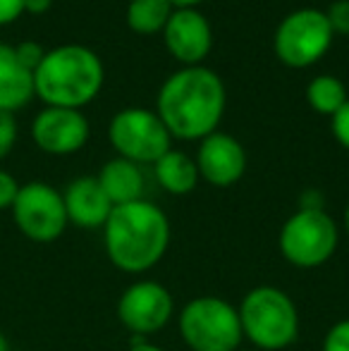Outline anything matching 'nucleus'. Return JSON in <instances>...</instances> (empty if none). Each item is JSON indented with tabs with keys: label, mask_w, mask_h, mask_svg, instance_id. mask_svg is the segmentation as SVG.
<instances>
[{
	"label": "nucleus",
	"mask_w": 349,
	"mask_h": 351,
	"mask_svg": "<svg viewBox=\"0 0 349 351\" xmlns=\"http://www.w3.org/2000/svg\"><path fill=\"white\" fill-rule=\"evenodd\" d=\"M106 70L91 48L67 43L53 51L34 72V93L48 108H72L80 110L101 93Z\"/></svg>",
	"instance_id": "3"
},
{
	"label": "nucleus",
	"mask_w": 349,
	"mask_h": 351,
	"mask_svg": "<svg viewBox=\"0 0 349 351\" xmlns=\"http://www.w3.org/2000/svg\"><path fill=\"white\" fill-rule=\"evenodd\" d=\"M342 222H345V232H347V237H349V204H347V208H345V215H342Z\"/></svg>",
	"instance_id": "32"
},
{
	"label": "nucleus",
	"mask_w": 349,
	"mask_h": 351,
	"mask_svg": "<svg viewBox=\"0 0 349 351\" xmlns=\"http://www.w3.org/2000/svg\"><path fill=\"white\" fill-rule=\"evenodd\" d=\"M101 189L106 191V196L110 199L112 208L115 206H125L132 201L144 199V175H141V165L125 158H112L101 167V172L96 175Z\"/></svg>",
	"instance_id": "16"
},
{
	"label": "nucleus",
	"mask_w": 349,
	"mask_h": 351,
	"mask_svg": "<svg viewBox=\"0 0 349 351\" xmlns=\"http://www.w3.org/2000/svg\"><path fill=\"white\" fill-rule=\"evenodd\" d=\"M326 19L330 24L333 34L349 36V0H335L326 10Z\"/></svg>",
	"instance_id": "21"
},
{
	"label": "nucleus",
	"mask_w": 349,
	"mask_h": 351,
	"mask_svg": "<svg viewBox=\"0 0 349 351\" xmlns=\"http://www.w3.org/2000/svg\"><path fill=\"white\" fill-rule=\"evenodd\" d=\"M299 208H313V210H321L323 208V196L318 191H306L299 201Z\"/></svg>",
	"instance_id": "27"
},
{
	"label": "nucleus",
	"mask_w": 349,
	"mask_h": 351,
	"mask_svg": "<svg viewBox=\"0 0 349 351\" xmlns=\"http://www.w3.org/2000/svg\"><path fill=\"white\" fill-rule=\"evenodd\" d=\"M127 351H165V349H160V347H156V344H151V342H144V339H139V337H134V344H132Z\"/></svg>",
	"instance_id": "29"
},
{
	"label": "nucleus",
	"mask_w": 349,
	"mask_h": 351,
	"mask_svg": "<svg viewBox=\"0 0 349 351\" xmlns=\"http://www.w3.org/2000/svg\"><path fill=\"white\" fill-rule=\"evenodd\" d=\"M34 96V74L17 60L14 46L0 43V112L14 115Z\"/></svg>",
	"instance_id": "15"
},
{
	"label": "nucleus",
	"mask_w": 349,
	"mask_h": 351,
	"mask_svg": "<svg viewBox=\"0 0 349 351\" xmlns=\"http://www.w3.org/2000/svg\"><path fill=\"white\" fill-rule=\"evenodd\" d=\"M349 101L345 84L333 74H321L313 77L306 86V103L321 115L333 117L342 106Z\"/></svg>",
	"instance_id": "19"
},
{
	"label": "nucleus",
	"mask_w": 349,
	"mask_h": 351,
	"mask_svg": "<svg viewBox=\"0 0 349 351\" xmlns=\"http://www.w3.org/2000/svg\"><path fill=\"white\" fill-rule=\"evenodd\" d=\"M65 213L70 225H77L82 230H98L106 225V220L112 213V204L101 189L96 177H77L62 191Z\"/></svg>",
	"instance_id": "14"
},
{
	"label": "nucleus",
	"mask_w": 349,
	"mask_h": 351,
	"mask_svg": "<svg viewBox=\"0 0 349 351\" xmlns=\"http://www.w3.org/2000/svg\"><path fill=\"white\" fill-rule=\"evenodd\" d=\"M340 244L337 222L326 208H299L282 222L278 246L282 258L294 268H318L335 256Z\"/></svg>",
	"instance_id": "6"
},
{
	"label": "nucleus",
	"mask_w": 349,
	"mask_h": 351,
	"mask_svg": "<svg viewBox=\"0 0 349 351\" xmlns=\"http://www.w3.org/2000/svg\"><path fill=\"white\" fill-rule=\"evenodd\" d=\"M10 210L17 230L36 244L58 241L70 225L62 194L46 182H29L19 186V194Z\"/></svg>",
	"instance_id": "9"
},
{
	"label": "nucleus",
	"mask_w": 349,
	"mask_h": 351,
	"mask_svg": "<svg viewBox=\"0 0 349 351\" xmlns=\"http://www.w3.org/2000/svg\"><path fill=\"white\" fill-rule=\"evenodd\" d=\"M0 351H10V342H8V337H5L3 330H0Z\"/></svg>",
	"instance_id": "31"
},
{
	"label": "nucleus",
	"mask_w": 349,
	"mask_h": 351,
	"mask_svg": "<svg viewBox=\"0 0 349 351\" xmlns=\"http://www.w3.org/2000/svg\"><path fill=\"white\" fill-rule=\"evenodd\" d=\"M14 53H17V60L27 67L29 72H36V67L41 65V60L46 58V51L43 46H38L36 41H24L19 46H14Z\"/></svg>",
	"instance_id": "23"
},
{
	"label": "nucleus",
	"mask_w": 349,
	"mask_h": 351,
	"mask_svg": "<svg viewBox=\"0 0 349 351\" xmlns=\"http://www.w3.org/2000/svg\"><path fill=\"white\" fill-rule=\"evenodd\" d=\"M170 3H173V8H196L204 0H170Z\"/></svg>",
	"instance_id": "30"
},
{
	"label": "nucleus",
	"mask_w": 349,
	"mask_h": 351,
	"mask_svg": "<svg viewBox=\"0 0 349 351\" xmlns=\"http://www.w3.org/2000/svg\"><path fill=\"white\" fill-rule=\"evenodd\" d=\"M244 339L261 351H282L299 337V311L287 291L273 285L254 287L237 308Z\"/></svg>",
	"instance_id": "4"
},
{
	"label": "nucleus",
	"mask_w": 349,
	"mask_h": 351,
	"mask_svg": "<svg viewBox=\"0 0 349 351\" xmlns=\"http://www.w3.org/2000/svg\"><path fill=\"white\" fill-rule=\"evenodd\" d=\"M180 337L191 351H237L242 344L237 306L220 296H196L180 311Z\"/></svg>",
	"instance_id": "5"
},
{
	"label": "nucleus",
	"mask_w": 349,
	"mask_h": 351,
	"mask_svg": "<svg viewBox=\"0 0 349 351\" xmlns=\"http://www.w3.org/2000/svg\"><path fill=\"white\" fill-rule=\"evenodd\" d=\"M333 36L335 34L323 10L302 8L289 12L278 24L273 48L280 62H285L287 67H311L328 53Z\"/></svg>",
	"instance_id": "7"
},
{
	"label": "nucleus",
	"mask_w": 349,
	"mask_h": 351,
	"mask_svg": "<svg viewBox=\"0 0 349 351\" xmlns=\"http://www.w3.org/2000/svg\"><path fill=\"white\" fill-rule=\"evenodd\" d=\"M175 313V299L156 280H136L117 299V318L134 337L144 339L160 332Z\"/></svg>",
	"instance_id": "10"
},
{
	"label": "nucleus",
	"mask_w": 349,
	"mask_h": 351,
	"mask_svg": "<svg viewBox=\"0 0 349 351\" xmlns=\"http://www.w3.org/2000/svg\"><path fill=\"white\" fill-rule=\"evenodd\" d=\"M19 186L17 180H14L10 172L0 170V210H10L14 204V199H17L19 194Z\"/></svg>",
	"instance_id": "25"
},
{
	"label": "nucleus",
	"mask_w": 349,
	"mask_h": 351,
	"mask_svg": "<svg viewBox=\"0 0 349 351\" xmlns=\"http://www.w3.org/2000/svg\"><path fill=\"white\" fill-rule=\"evenodd\" d=\"M51 5H53V0H24V12L43 14L51 10Z\"/></svg>",
	"instance_id": "28"
},
{
	"label": "nucleus",
	"mask_w": 349,
	"mask_h": 351,
	"mask_svg": "<svg viewBox=\"0 0 349 351\" xmlns=\"http://www.w3.org/2000/svg\"><path fill=\"white\" fill-rule=\"evenodd\" d=\"M225 101L223 79L208 67L196 65L165 79L156 98V112L173 139L201 141L218 132Z\"/></svg>",
	"instance_id": "1"
},
{
	"label": "nucleus",
	"mask_w": 349,
	"mask_h": 351,
	"mask_svg": "<svg viewBox=\"0 0 349 351\" xmlns=\"http://www.w3.org/2000/svg\"><path fill=\"white\" fill-rule=\"evenodd\" d=\"M175 12L170 0H132L127 5V24L134 34L141 36H154L163 34L170 14Z\"/></svg>",
	"instance_id": "18"
},
{
	"label": "nucleus",
	"mask_w": 349,
	"mask_h": 351,
	"mask_svg": "<svg viewBox=\"0 0 349 351\" xmlns=\"http://www.w3.org/2000/svg\"><path fill=\"white\" fill-rule=\"evenodd\" d=\"M165 48L184 67H196L213 48V29L196 8H175L163 29Z\"/></svg>",
	"instance_id": "12"
},
{
	"label": "nucleus",
	"mask_w": 349,
	"mask_h": 351,
	"mask_svg": "<svg viewBox=\"0 0 349 351\" xmlns=\"http://www.w3.org/2000/svg\"><path fill=\"white\" fill-rule=\"evenodd\" d=\"M108 139L117 156L136 165H154L173 143L158 112L146 108H125L117 112L108 127Z\"/></svg>",
	"instance_id": "8"
},
{
	"label": "nucleus",
	"mask_w": 349,
	"mask_h": 351,
	"mask_svg": "<svg viewBox=\"0 0 349 351\" xmlns=\"http://www.w3.org/2000/svg\"><path fill=\"white\" fill-rule=\"evenodd\" d=\"M88 120L72 108H43L32 122V139L48 156H72L88 141Z\"/></svg>",
	"instance_id": "11"
},
{
	"label": "nucleus",
	"mask_w": 349,
	"mask_h": 351,
	"mask_svg": "<svg viewBox=\"0 0 349 351\" xmlns=\"http://www.w3.org/2000/svg\"><path fill=\"white\" fill-rule=\"evenodd\" d=\"M103 246L117 270L141 275L163 261L170 246V220L146 199L115 206L103 225Z\"/></svg>",
	"instance_id": "2"
},
{
	"label": "nucleus",
	"mask_w": 349,
	"mask_h": 351,
	"mask_svg": "<svg viewBox=\"0 0 349 351\" xmlns=\"http://www.w3.org/2000/svg\"><path fill=\"white\" fill-rule=\"evenodd\" d=\"M154 172L158 184L173 196L191 194L201 180L194 158H189L182 151H175V148H170L165 156H160L154 162Z\"/></svg>",
	"instance_id": "17"
},
{
	"label": "nucleus",
	"mask_w": 349,
	"mask_h": 351,
	"mask_svg": "<svg viewBox=\"0 0 349 351\" xmlns=\"http://www.w3.org/2000/svg\"><path fill=\"white\" fill-rule=\"evenodd\" d=\"M237 351H244V349H237Z\"/></svg>",
	"instance_id": "33"
},
{
	"label": "nucleus",
	"mask_w": 349,
	"mask_h": 351,
	"mask_svg": "<svg viewBox=\"0 0 349 351\" xmlns=\"http://www.w3.org/2000/svg\"><path fill=\"white\" fill-rule=\"evenodd\" d=\"M321 351H349V318L337 320L326 332Z\"/></svg>",
	"instance_id": "20"
},
{
	"label": "nucleus",
	"mask_w": 349,
	"mask_h": 351,
	"mask_svg": "<svg viewBox=\"0 0 349 351\" xmlns=\"http://www.w3.org/2000/svg\"><path fill=\"white\" fill-rule=\"evenodd\" d=\"M24 14V0H0V27L12 24Z\"/></svg>",
	"instance_id": "26"
},
{
	"label": "nucleus",
	"mask_w": 349,
	"mask_h": 351,
	"mask_svg": "<svg viewBox=\"0 0 349 351\" xmlns=\"http://www.w3.org/2000/svg\"><path fill=\"white\" fill-rule=\"evenodd\" d=\"M330 130L337 143L349 151V101L330 117Z\"/></svg>",
	"instance_id": "24"
},
{
	"label": "nucleus",
	"mask_w": 349,
	"mask_h": 351,
	"mask_svg": "<svg viewBox=\"0 0 349 351\" xmlns=\"http://www.w3.org/2000/svg\"><path fill=\"white\" fill-rule=\"evenodd\" d=\"M17 143V120L10 112H0V160L12 153Z\"/></svg>",
	"instance_id": "22"
},
{
	"label": "nucleus",
	"mask_w": 349,
	"mask_h": 351,
	"mask_svg": "<svg viewBox=\"0 0 349 351\" xmlns=\"http://www.w3.org/2000/svg\"><path fill=\"white\" fill-rule=\"evenodd\" d=\"M194 160L201 180L220 189L237 184L247 172V151L234 136L225 132H213L201 139Z\"/></svg>",
	"instance_id": "13"
}]
</instances>
